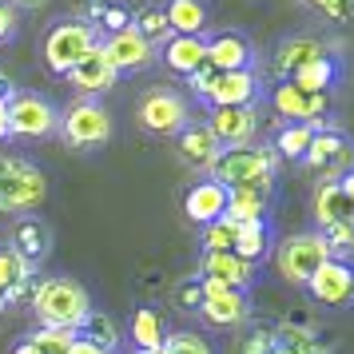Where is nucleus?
Here are the masks:
<instances>
[{
	"instance_id": "1",
	"label": "nucleus",
	"mask_w": 354,
	"mask_h": 354,
	"mask_svg": "<svg viewBox=\"0 0 354 354\" xmlns=\"http://www.w3.org/2000/svg\"><path fill=\"white\" fill-rule=\"evenodd\" d=\"M32 310L40 326H56V330H80V322L92 315V295L84 283L68 279V274H52L40 279L32 290Z\"/></svg>"
},
{
	"instance_id": "2",
	"label": "nucleus",
	"mask_w": 354,
	"mask_h": 354,
	"mask_svg": "<svg viewBox=\"0 0 354 354\" xmlns=\"http://www.w3.org/2000/svg\"><path fill=\"white\" fill-rule=\"evenodd\" d=\"M48 199V176L20 156H0V211L32 215Z\"/></svg>"
},
{
	"instance_id": "3",
	"label": "nucleus",
	"mask_w": 354,
	"mask_h": 354,
	"mask_svg": "<svg viewBox=\"0 0 354 354\" xmlns=\"http://www.w3.org/2000/svg\"><path fill=\"white\" fill-rule=\"evenodd\" d=\"M326 259H335V255H330V247H326V239L319 231H299V235H287L279 247H271L274 271L290 287H306L310 274L319 271Z\"/></svg>"
},
{
	"instance_id": "4",
	"label": "nucleus",
	"mask_w": 354,
	"mask_h": 354,
	"mask_svg": "<svg viewBox=\"0 0 354 354\" xmlns=\"http://www.w3.org/2000/svg\"><path fill=\"white\" fill-rule=\"evenodd\" d=\"M274 167H279V156H274L271 144H247V147H223L219 160L211 163L207 171L215 183L223 187H243V183H263V179H274Z\"/></svg>"
},
{
	"instance_id": "5",
	"label": "nucleus",
	"mask_w": 354,
	"mask_h": 354,
	"mask_svg": "<svg viewBox=\"0 0 354 354\" xmlns=\"http://www.w3.org/2000/svg\"><path fill=\"white\" fill-rule=\"evenodd\" d=\"M60 136H64L68 147H100L112 140V115L104 104H96L92 96L76 100V104H68L64 112H60Z\"/></svg>"
},
{
	"instance_id": "6",
	"label": "nucleus",
	"mask_w": 354,
	"mask_h": 354,
	"mask_svg": "<svg viewBox=\"0 0 354 354\" xmlns=\"http://www.w3.org/2000/svg\"><path fill=\"white\" fill-rule=\"evenodd\" d=\"M96 44H100V36L88 20H60L44 36V64L56 76H68V68L76 64V60H84Z\"/></svg>"
},
{
	"instance_id": "7",
	"label": "nucleus",
	"mask_w": 354,
	"mask_h": 354,
	"mask_svg": "<svg viewBox=\"0 0 354 354\" xmlns=\"http://www.w3.org/2000/svg\"><path fill=\"white\" fill-rule=\"evenodd\" d=\"M136 120L140 128L151 131V136H179V131L192 124V108L187 100L171 92V88H151L144 92V100L136 104Z\"/></svg>"
},
{
	"instance_id": "8",
	"label": "nucleus",
	"mask_w": 354,
	"mask_h": 354,
	"mask_svg": "<svg viewBox=\"0 0 354 354\" xmlns=\"http://www.w3.org/2000/svg\"><path fill=\"white\" fill-rule=\"evenodd\" d=\"M56 128H60V112H56L44 96H36V92H17V96L8 100V136L48 140Z\"/></svg>"
},
{
	"instance_id": "9",
	"label": "nucleus",
	"mask_w": 354,
	"mask_h": 354,
	"mask_svg": "<svg viewBox=\"0 0 354 354\" xmlns=\"http://www.w3.org/2000/svg\"><path fill=\"white\" fill-rule=\"evenodd\" d=\"M303 163L310 171H326V179L346 176L354 167V140L342 136L338 128H319L315 140H310V147H306Z\"/></svg>"
},
{
	"instance_id": "10",
	"label": "nucleus",
	"mask_w": 354,
	"mask_h": 354,
	"mask_svg": "<svg viewBox=\"0 0 354 354\" xmlns=\"http://www.w3.org/2000/svg\"><path fill=\"white\" fill-rule=\"evenodd\" d=\"M271 108L279 112L283 124H322V115L330 108V96H322V92H303V88H295L290 80H279L271 88Z\"/></svg>"
},
{
	"instance_id": "11",
	"label": "nucleus",
	"mask_w": 354,
	"mask_h": 354,
	"mask_svg": "<svg viewBox=\"0 0 354 354\" xmlns=\"http://www.w3.org/2000/svg\"><path fill=\"white\" fill-rule=\"evenodd\" d=\"M199 319L207 326H243L251 319V303L243 290H231L215 279H203V303H199Z\"/></svg>"
},
{
	"instance_id": "12",
	"label": "nucleus",
	"mask_w": 354,
	"mask_h": 354,
	"mask_svg": "<svg viewBox=\"0 0 354 354\" xmlns=\"http://www.w3.org/2000/svg\"><path fill=\"white\" fill-rule=\"evenodd\" d=\"M306 290L322 306H351L354 303V263H346V259H326L319 271L310 274Z\"/></svg>"
},
{
	"instance_id": "13",
	"label": "nucleus",
	"mask_w": 354,
	"mask_h": 354,
	"mask_svg": "<svg viewBox=\"0 0 354 354\" xmlns=\"http://www.w3.org/2000/svg\"><path fill=\"white\" fill-rule=\"evenodd\" d=\"M100 48H104V56H108V64H112L115 72H144V68H151L156 56H160V48L147 44L131 24L124 28V32H112Z\"/></svg>"
},
{
	"instance_id": "14",
	"label": "nucleus",
	"mask_w": 354,
	"mask_h": 354,
	"mask_svg": "<svg viewBox=\"0 0 354 354\" xmlns=\"http://www.w3.org/2000/svg\"><path fill=\"white\" fill-rule=\"evenodd\" d=\"M259 72L243 68V72H215V80L207 88V104L211 108H251L259 100Z\"/></svg>"
},
{
	"instance_id": "15",
	"label": "nucleus",
	"mask_w": 354,
	"mask_h": 354,
	"mask_svg": "<svg viewBox=\"0 0 354 354\" xmlns=\"http://www.w3.org/2000/svg\"><path fill=\"white\" fill-rule=\"evenodd\" d=\"M211 136L219 140V147H247L259 131V108H211L207 120Z\"/></svg>"
},
{
	"instance_id": "16",
	"label": "nucleus",
	"mask_w": 354,
	"mask_h": 354,
	"mask_svg": "<svg viewBox=\"0 0 354 354\" xmlns=\"http://www.w3.org/2000/svg\"><path fill=\"white\" fill-rule=\"evenodd\" d=\"M255 274H259L255 263L239 259L235 251H203V259H199V279H215V283H223L231 290H243V295L255 283Z\"/></svg>"
},
{
	"instance_id": "17",
	"label": "nucleus",
	"mask_w": 354,
	"mask_h": 354,
	"mask_svg": "<svg viewBox=\"0 0 354 354\" xmlns=\"http://www.w3.org/2000/svg\"><path fill=\"white\" fill-rule=\"evenodd\" d=\"M115 80H120V72H115L112 64H108V56H104V48H92L84 60H76V64L68 68V84L72 88H80L84 96H100V92H112Z\"/></svg>"
},
{
	"instance_id": "18",
	"label": "nucleus",
	"mask_w": 354,
	"mask_h": 354,
	"mask_svg": "<svg viewBox=\"0 0 354 354\" xmlns=\"http://www.w3.org/2000/svg\"><path fill=\"white\" fill-rule=\"evenodd\" d=\"M315 223H319V231H326V227H354V199L342 192L338 179H322L315 187Z\"/></svg>"
},
{
	"instance_id": "19",
	"label": "nucleus",
	"mask_w": 354,
	"mask_h": 354,
	"mask_svg": "<svg viewBox=\"0 0 354 354\" xmlns=\"http://www.w3.org/2000/svg\"><path fill=\"white\" fill-rule=\"evenodd\" d=\"M207 64L215 72H243V68H255V48L243 32L207 36Z\"/></svg>"
},
{
	"instance_id": "20",
	"label": "nucleus",
	"mask_w": 354,
	"mask_h": 354,
	"mask_svg": "<svg viewBox=\"0 0 354 354\" xmlns=\"http://www.w3.org/2000/svg\"><path fill=\"white\" fill-rule=\"evenodd\" d=\"M271 187L274 179H263V183H243V187H227V211L231 219L239 223H259L267 219V207H271Z\"/></svg>"
},
{
	"instance_id": "21",
	"label": "nucleus",
	"mask_w": 354,
	"mask_h": 354,
	"mask_svg": "<svg viewBox=\"0 0 354 354\" xmlns=\"http://www.w3.org/2000/svg\"><path fill=\"white\" fill-rule=\"evenodd\" d=\"M319 56H326V44L322 40H315V36H287L271 56V72L279 80H290L299 68L310 64V60H319Z\"/></svg>"
},
{
	"instance_id": "22",
	"label": "nucleus",
	"mask_w": 354,
	"mask_h": 354,
	"mask_svg": "<svg viewBox=\"0 0 354 354\" xmlns=\"http://www.w3.org/2000/svg\"><path fill=\"white\" fill-rule=\"evenodd\" d=\"M223 211H227V187L215 183V179H203V183H195L192 192L183 195V215L199 227L215 223Z\"/></svg>"
},
{
	"instance_id": "23",
	"label": "nucleus",
	"mask_w": 354,
	"mask_h": 354,
	"mask_svg": "<svg viewBox=\"0 0 354 354\" xmlns=\"http://www.w3.org/2000/svg\"><path fill=\"white\" fill-rule=\"evenodd\" d=\"M163 60H167L171 72L192 76L195 68L207 64V32L203 36H171V40L163 44Z\"/></svg>"
},
{
	"instance_id": "24",
	"label": "nucleus",
	"mask_w": 354,
	"mask_h": 354,
	"mask_svg": "<svg viewBox=\"0 0 354 354\" xmlns=\"http://www.w3.org/2000/svg\"><path fill=\"white\" fill-rule=\"evenodd\" d=\"M176 144H179V156L187 163H195V167H203V171H207L211 163L219 160V151H223L219 140L211 136L207 124H187V128L176 136Z\"/></svg>"
},
{
	"instance_id": "25",
	"label": "nucleus",
	"mask_w": 354,
	"mask_h": 354,
	"mask_svg": "<svg viewBox=\"0 0 354 354\" xmlns=\"http://www.w3.org/2000/svg\"><path fill=\"white\" fill-rule=\"evenodd\" d=\"M163 17L171 36H203L207 32V4L203 0H167Z\"/></svg>"
},
{
	"instance_id": "26",
	"label": "nucleus",
	"mask_w": 354,
	"mask_h": 354,
	"mask_svg": "<svg viewBox=\"0 0 354 354\" xmlns=\"http://www.w3.org/2000/svg\"><path fill=\"white\" fill-rule=\"evenodd\" d=\"M48 227L40 223L36 215H24V219H17V227H12V247H17L20 255L28 259V263H44L48 259Z\"/></svg>"
},
{
	"instance_id": "27",
	"label": "nucleus",
	"mask_w": 354,
	"mask_h": 354,
	"mask_svg": "<svg viewBox=\"0 0 354 354\" xmlns=\"http://www.w3.org/2000/svg\"><path fill=\"white\" fill-rule=\"evenodd\" d=\"M290 84L295 88H303V92H330L338 84V64H335V56H319V60H310V64H303L295 76H290Z\"/></svg>"
},
{
	"instance_id": "28",
	"label": "nucleus",
	"mask_w": 354,
	"mask_h": 354,
	"mask_svg": "<svg viewBox=\"0 0 354 354\" xmlns=\"http://www.w3.org/2000/svg\"><path fill=\"white\" fill-rule=\"evenodd\" d=\"M315 131H319V124H283L271 140L274 156L279 160H303L310 140H315Z\"/></svg>"
},
{
	"instance_id": "29",
	"label": "nucleus",
	"mask_w": 354,
	"mask_h": 354,
	"mask_svg": "<svg viewBox=\"0 0 354 354\" xmlns=\"http://www.w3.org/2000/svg\"><path fill=\"white\" fill-rule=\"evenodd\" d=\"M231 251L259 267V259L271 255V231H267V219H259V223H239V235H235V247H231Z\"/></svg>"
},
{
	"instance_id": "30",
	"label": "nucleus",
	"mask_w": 354,
	"mask_h": 354,
	"mask_svg": "<svg viewBox=\"0 0 354 354\" xmlns=\"http://www.w3.org/2000/svg\"><path fill=\"white\" fill-rule=\"evenodd\" d=\"M163 319L160 310H151V306H140L136 315H131V342H136V351H160L163 346Z\"/></svg>"
},
{
	"instance_id": "31",
	"label": "nucleus",
	"mask_w": 354,
	"mask_h": 354,
	"mask_svg": "<svg viewBox=\"0 0 354 354\" xmlns=\"http://www.w3.org/2000/svg\"><path fill=\"white\" fill-rule=\"evenodd\" d=\"M32 263L20 255L12 243H0V295H8L12 287H20V283H28L32 279Z\"/></svg>"
},
{
	"instance_id": "32",
	"label": "nucleus",
	"mask_w": 354,
	"mask_h": 354,
	"mask_svg": "<svg viewBox=\"0 0 354 354\" xmlns=\"http://www.w3.org/2000/svg\"><path fill=\"white\" fill-rule=\"evenodd\" d=\"M271 335H274V351H283V354H306V351L319 346L315 342V330L310 326H295V322H283Z\"/></svg>"
},
{
	"instance_id": "33",
	"label": "nucleus",
	"mask_w": 354,
	"mask_h": 354,
	"mask_svg": "<svg viewBox=\"0 0 354 354\" xmlns=\"http://www.w3.org/2000/svg\"><path fill=\"white\" fill-rule=\"evenodd\" d=\"M136 32L144 36L147 44H156V48H163L167 40H171V28H167V17H163L160 4H151V8H144L140 17H136V24H131Z\"/></svg>"
},
{
	"instance_id": "34",
	"label": "nucleus",
	"mask_w": 354,
	"mask_h": 354,
	"mask_svg": "<svg viewBox=\"0 0 354 354\" xmlns=\"http://www.w3.org/2000/svg\"><path fill=\"white\" fill-rule=\"evenodd\" d=\"M76 335H80V338H92V342H96V346H104L108 354L120 346V330H115V322L108 319V315H96V310H92V315L80 322V330H76Z\"/></svg>"
},
{
	"instance_id": "35",
	"label": "nucleus",
	"mask_w": 354,
	"mask_h": 354,
	"mask_svg": "<svg viewBox=\"0 0 354 354\" xmlns=\"http://www.w3.org/2000/svg\"><path fill=\"white\" fill-rule=\"evenodd\" d=\"M235 235H239V219L219 215L215 223L203 227V251H231L235 247Z\"/></svg>"
},
{
	"instance_id": "36",
	"label": "nucleus",
	"mask_w": 354,
	"mask_h": 354,
	"mask_svg": "<svg viewBox=\"0 0 354 354\" xmlns=\"http://www.w3.org/2000/svg\"><path fill=\"white\" fill-rule=\"evenodd\" d=\"M199 303H203V279L199 274H187L171 287V306L176 310H187V315H199Z\"/></svg>"
},
{
	"instance_id": "37",
	"label": "nucleus",
	"mask_w": 354,
	"mask_h": 354,
	"mask_svg": "<svg viewBox=\"0 0 354 354\" xmlns=\"http://www.w3.org/2000/svg\"><path fill=\"white\" fill-rule=\"evenodd\" d=\"M72 330H56V326H36L32 335H28V342H32L40 354H68L72 351Z\"/></svg>"
},
{
	"instance_id": "38",
	"label": "nucleus",
	"mask_w": 354,
	"mask_h": 354,
	"mask_svg": "<svg viewBox=\"0 0 354 354\" xmlns=\"http://www.w3.org/2000/svg\"><path fill=\"white\" fill-rule=\"evenodd\" d=\"M163 351L167 354H211L207 338H199L195 330H179V335L163 338Z\"/></svg>"
},
{
	"instance_id": "39",
	"label": "nucleus",
	"mask_w": 354,
	"mask_h": 354,
	"mask_svg": "<svg viewBox=\"0 0 354 354\" xmlns=\"http://www.w3.org/2000/svg\"><path fill=\"white\" fill-rule=\"evenodd\" d=\"M239 351L243 354H271L274 351V335L267 330V326H251V330L243 335Z\"/></svg>"
},
{
	"instance_id": "40",
	"label": "nucleus",
	"mask_w": 354,
	"mask_h": 354,
	"mask_svg": "<svg viewBox=\"0 0 354 354\" xmlns=\"http://www.w3.org/2000/svg\"><path fill=\"white\" fill-rule=\"evenodd\" d=\"M96 12L104 17V28H108V32H124V28L131 24V17L124 12V8H104V4H100Z\"/></svg>"
},
{
	"instance_id": "41",
	"label": "nucleus",
	"mask_w": 354,
	"mask_h": 354,
	"mask_svg": "<svg viewBox=\"0 0 354 354\" xmlns=\"http://www.w3.org/2000/svg\"><path fill=\"white\" fill-rule=\"evenodd\" d=\"M306 4H315L319 12H326V17H335V20L351 17V0H306Z\"/></svg>"
},
{
	"instance_id": "42",
	"label": "nucleus",
	"mask_w": 354,
	"mask_h": 354,
	"mask_svg": "<svg viewBox=\"0 0 354 354\" xmlns=\"http://www.w3.org/2000/svg\"><path fill=\"white\" fill-rule=\"evenodd\" d=\"M12 36H17V8L0 0V40H12Z\"/></svg>"
},
{
	"instance_id": "43",
	"label": "nucleus",
	"mask_w": 354,
	"mask_h": 354,
	"mask_svg": "<svg viewBox=\"0 0 354 354\" xmlns=\"http://www.w3.org/2000/svg\"><path fill=\"white\" fill-rule=\"evenodd\" d=\"M68 354H108V351H104V346H96L92 338H80V335H76V338H72V351H68Z\"/></svg>"
},
{
	"instance_id": "44",
	"label": "nucleus",
	"mask_w": 354,
	"mask_h": 354,
	"mask_svg": "<svg viewBox=\"0 0 354 354\" xmlns=\"http://www.w3.org/2000/svg\"><path fill=\"white\" fill-rule=\"evenodd\" d=\"M0 140H8V100L0 96Z\"/></svg>"
},
{
	"instance_id": "45",
	"label": "nucleus",
	"mask_w": 354,
	"mask_h": 354,
	"mask_svg": "<svg viewBox=\"0 0 354 354\" xmlns=\"http://www.w3.org/2000/svg\"><path fill=\"white\" fill-rule=\"evenodd\" d=\"M12 354H40V351H36V346L28 342V338H20L17 346H12Z\"/></svg>"
},
{
	"instance_id": "46",
	"label": "nucleus",
	"mask_w": 354,
	"mask_h": 354,
	"mask_svg": "<svg viewBox=\"0 0 354 354\" xmlns=\"http://www.w3.org/2000/svg\"><path fill=\"white\" fill-rule=\"evenodd\" d=\"M12 8H40V4H48V0H8Z\"/></svg>"
},
{
	"instance_id": "47",
	"label": "nucleus",
	"mask_w": 354,
	"mask_h": 354,
	"mask_svg": "<svg viewBox=\"0 0 354 354\" xmlns=\"http://www.w3.org/2000/svg\"><path fill=\"white\" fill-rule=\"evenodd\" d=\"M0 96H4V100H12V96H17V88H12V84L4 80V76H0Z\"/></svg>"
},
{
	"instance_id": "48",
	"label": "nucleus",
	"mask_w": 354,
	"mask_h": 354,
	"mask_svg": "<svg viewBox=\"0 0 354 354\" xmlns=\"http://www.w3.org/2000/svg\"><path fill=\"white\" fill-rule=\"evenodd\" d=\"M4 310H8V303H4V295H0V315H4Z\"/></svg>"
},
{
	"instance_id": "49",
	"label": "nucleus",
	"mask_w": 354,
	"mask_h": 354,
	"mask_svg": "<svg viewBox=\"0 0 354 354\" xmlns=\"http://www.w3.org/2000/svg\"><path fill=\"white\" fill-rule=\"evenodd\" d=\"M124 354H151V351H136V346H131V351H124Z\"/></svg>"
},
{
	"instance_id": "50",
	"label": "nucleus",
	"mask_w": 354,
	"mask_h": 354,
	"mask_svg": "<svg viewBox=\"0 0 354 354\" xmlns=\"http://www.w3.org/2000/svg\"><path fill=\"white\" fill-rule=\"evenodd\" d=\"M306 354H326V351H319V346H315V351H306Z\"/></svg>"
},
{
	"instance_id": "51",
	"label": "nucleus",
	"mask_w": 354,
	"mask_h": 354,
	"mask_svg": "<svg viewBox=\"0 0 354 354\" xmlns=\"http://www.w3.org/2000/svg\"><path fill=\"white\" fill-rule=\"evenodd\" d=\"M271 354H283V351H271Z\"/></svg>"
}]
</instances>
